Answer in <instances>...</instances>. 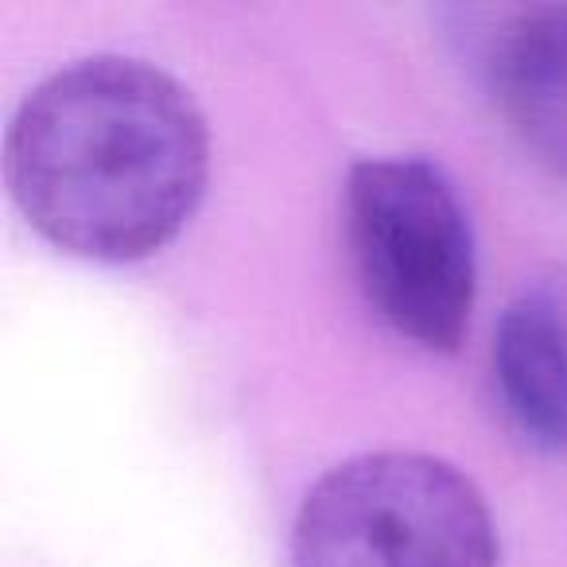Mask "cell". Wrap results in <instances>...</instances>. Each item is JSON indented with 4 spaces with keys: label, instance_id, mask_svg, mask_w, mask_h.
<instances>
[{
    "label": "cell",
    "instance_id": "cell-1",
    "mask_svg": "<svg viewBox=\"0 0 567 567\" xmlns=\"http://www.w3.org/2000/svg\"><path fill=\"white\" fill-rule=\"evenodd\" d=\"M210 172L206 117L156 63L90 55L12 113L4 179L35 234L86 260H141L195 214Z\"/></svg>",
    "mask_w": 567,
    "mask_h": 567
},
{
    "label": "cell",
    "instance_id": "cell-5",
    "mask_svg": "<svg viewBox=\"0 0 567 567\" xmlns=\"http://www.w3.org/2000/svg\"><path fill=\"white\" fill-rule=\"evenodd\" d=\"M494 381L513 427L533 447L567 455V311L556 292L528 288L502 311Z\"/></svg>",
    "mask_w": 567,
    "mask_h": 567
},
{
    "label": "cell",
    "instance_id": "cell-4",
    "mask_svg": "<svg viewBox=\"0 0 567 567\" xmlns=\"http://www.w3.org/2000/svg\"><path fill=\"white\" fill-rule=\"evenodd\" d=\"M478 66L509 133L567 175V4L497 12L482 35Z\"/></svg>",
    "mask_w": 567,
    "mask_h": 567
},
{
    "label": "cell",
    "instance_id": "cell-2",
    "mask_svg": "<svg viewBox=\"0 0 567 567\" xmlns=\"http://www.w3.org/2000/svg\"><path fill=\"white\" fill-rule=\"evenodd\" d=\"M292 567H497L486 497L447 458L373 451L331 466L303 494Z\"/></svg>",
    "mask_w": 567,
    "mask_h": 567
},
{
    "label": "cell",
    "instance_id": "cell-3",
    "mask_svg": "<svg viewBox=\"0 0 567 567\" xmlns=\"http://www.w3.org/2000/svg\"><path fill=\"white\" fill-rule=\"evenodd\" d=\"M358 288L401 339L455 350L474 311V234L455 187L424 156H370L347 175Z\"/></svg>",
    "mask_w": 567,
    "mask_h": 567
}]
</instances>
